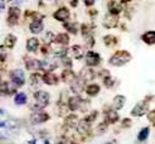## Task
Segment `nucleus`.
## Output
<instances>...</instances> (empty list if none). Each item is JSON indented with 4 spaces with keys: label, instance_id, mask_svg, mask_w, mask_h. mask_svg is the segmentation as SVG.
I'll list each match as a JSON object with an SVG mask.
<instances>
[{
    "label": "nucleus",
    "instance_id": "1",
    "mask_svg": "<svg viewBox=\"0 0 155 144\" xmlns=\"http://www.w3.org/2000/svg\"><path fill=\"white\" fill-rule=\"evenodd\" d=\"M34 100H35V104L32 106V109L34 111H41L43 108H45V106L49 104V94L45 92V91H43V90L35 91L34 92Z\"/></svg>",
    "mask_w": 155,
    "mask_h": 144
},
{
    "label": "nucleus",
    "instance_id": "2",
    "mask_svg": "<svg viewBox=\"0 0 155 144\" xmlns=\"http://www.w3.org/2000/svg\"><path fill=\"white\" fill-rule=\"evenodd\" d=\"M130 59H131V55L127 51H117L114 56L110 57L108 63L112 65V66L119 67V66H124V65H126L127 62H130Z\"/></svg>",
    "mask_w": 155,
    "mask_h": 144
},
{
    "label": "nucleus",
    "instance_id": "3",
    "mask_svg": "<svg viewBox=\"0 0 155 144\" xmlns=\"http://www.w3.org/2000/svg\"><path fill=\"white\" fill-rule=\"evenodd\" d=\"M10 79H12V83L14 86H23L25 82V76H24V71L21 70H14L10 72Z\"/></svg>",
    "mask_w": 155,
    "mask_h": 144
},
{
    "label": "nucleus",
    "instance_id": "4",
    "mask_svg": "<svg viewBox=\"0 0 155 144\" xmlns=\"http://www.w3.org/2000/svg\"><path fill=\"white\" fill-rule=\"evenodd\" d=\"M148 109H149L148 101H140L134 106L133 111H131V115L133 116H143L144 114L148 111Z\"/></svg>",
    "mask_w": 155,
    "mask_h": 144
},
{
    "label": "nucleus",
    "instance_id": "5",
    "mask_svg": "<svg viewBox=\"0 0 155 144\" xmlns=\"http://www.w3.org/2000/svg\"><path fill=\"white\" fill-rule=\"evenodd\" d=\"M100 61H101V57H100L98 53H96L94 51H88L86 53V63H87V66H90V67L97 66L100 63Z\"/></svg>",
    "mask_w": 155,
    "mask_h": 144
},
{
    "label": "nucleus",
    "instance_id": "6",
    "mask_svg": "<svg viewBox=\"0 0 155 144\" xmlns=\"http://www.w3.org/2000/svg\"><path fill=\"white\" fill-rule=\"evenodd\" d=\"M19 15H20L19 8L12 6L9 9V13H8V23H9L10 25H15L19 20Z\"/></svg>",
    "mask_w": 155,
    "mask_h": 144
},
{
    "label": "nucleus",
    "instance_id": "7",
    "mask_svg": "<svg viewBox=\"0 0 155 144\" xmlns=\"http://www.w3.org/2000/svg\"><path fill=\"white\" fill-rule=\"evenodd\" d=\"M49 119V115L47 112L44 111H34L32 114V116H30V120H32L33 124H39V123H44V121H47Z\"/></svg>",
    "mask_w": 155,
    "mask_h": 144
},
{
    "label": "nucleus",
    "instance_id": "8",
    "mask_svg": "<svg viewBox=\"0 0 155 144\" xmlns=\"http://www.w3.org/2000/svg\"><path fill=\"white\" fill-rule=\"evenodd\" d=\"M53 17H54V19H57L59 22H66L69 18V10L67 8H61V9L54 12Z\"/></svg>",
    "mask_w": 155,
    "mask_h": 144
},
{
    "label": "nucleus",
    "instance_id": "9",
    "mask_svg": "<svg viewBox=\"0 0 155 144\" xmlns=\"http://www.w3.org/2000/svg\"><path fill=\"white\" fill-rule=\"evenodd\" d=\"M117 23H119L117 17H116V15H112V14L106 15L105 19H104V25L106 28H115L117 25Z\"/></svg>",
    "mask_w": 155,
    "mask_h": 144
},
{
    "label": "nucleus",
    "instance_id": "10",
    "mask_svg": "<svg viewBox=\"0 0 155 144\" xmlns=\"http://www.w3.org/2000/svg\"><path fill=\"white\" fill-rule=\"evenodd\" d=\"M67 53L74 59H80L83 57V51H82V47H80V45H72Z\"/></svg>",
    "mask_w": 155,
    "mask_h": 144
},
{
    "label": "nucleus",
    "instance_id": "11",
    "mask_svg": "<svg viewBox=\"0 0 155 144\" xmlns=\"http://www.w3.org/2000/svg\"><path fill=\"white\" fill-rule=\"evenodd\" d=\"M94 77H95V71L90 67L83 68L80 73V79H82L83 81H91V80H94Z\"/></svg>",
    "mask_w": 155,
    "mask_h": 144
},
{
    "label": "nucleus",
    "instance_id": "12",
    "mask_svg": "<svg viewBox=\"0 0 155 144\" xmlns=\"http://www.w3.org/2000/svg\"><path fill=\"white\" fill-rule=\"evenodd\" d=\"M125 96H122V95H117V96H115L114 97V100H112V110H120L124 108V105H125Z\"/></svg>",
    "mask_w": 155,
    "mask_h": 144
},
{
    "label": "nucleus",
    "instance_id": "13",
    "mask_svg": "<svg viewBox=\"0 0 155 144\" xmlns=\"http://www.w3.org/2000/svg\"><path fill=\"white\" fill-rule=\"evenodd\" d=\"M117 120H119V114H117V111H115V110H108V111H106V114H105V121H106V124H114V123H116Z\"/></svg>",
    "mask_w": 155,
    "mask_h": 144
},
{
    "label": "nucleus",
    "instance_id": "14",
    "mask_svg": "<svg viewBox=\"0 0 155 144\" xmlns=\"http://www.w3.org/2000/svg\"><path fill=\"white\" fill-rule=\"evenodd\" d=\"M25 67L30 71H37L41 68V61L34 59V58H27L25 61Z\"/></svg>",
    "mask_w": 155,
    "mask_h": 144
},
{
    "label": "nucleus",
    "instance_id": "15",
    "mask_svg": "<svg viewBox=\"0 0 155 144\" xmlns=\"http://www.w3.org/2000/svg\"><path fill=\"white\" fill-rule=\"evenodd\" d=\"M15 92V86H13L10 82H2L0 83V94L10 95Z\"/></svg>",
    "mask_w": 155,
    "mask_h": 144
},
{
    "label": "nucleus",
    "instance_id": "16",
    "mask_svg": "<svg viewBox=\"0 0 155 144\" xmlns=\"http://www.w3.org/2000/svg\"><path fill=\"white\" fill-rule=\"evenodd\" d=\"M81 101H82V100H81L78 96H72V97H69V99H68V108H69V110L76 111L77 109H80Z\"/></svg>",
    "mask_w": 155,
    "mask_h": 144
},
{
    "label": "nucleus",
    "instance_id": "17",
    "mask_svg": "<svg viewBox=\"0 0 155 144\" xmlns=\"http://www.w3.org/2000/svg\"><path fill=\"white\" fill-rule=\"evenodd\" d=\"M43 82L47 85H56L58 82V77L53 72H45L43 75Z\"/></svg>",
    "mask_w": 155,
    "mask_h": 144
},
{
    "label": "nucleus",
    "instance_id": "18",
    "mask_svg": "<svg viewBox=\"0 0 155 144\" xmlns=\"http://www.w3.org/2000/svg\"><path fill=\"white\" fill-rule=\"evenodd\" d=\"M83 83H84V81L82 80V79H74L72 82H71V89H72V91L73 92H76V94H78V92H81V91L83 90Z\"/></svg>",
    "mask_w": 155,
    "mask_h": 144
},
{
    "label": "nucleus",
    "instance_id": "19",
    "mask_svg": "<svg viewBox=\"0 0 155 144\" xmlns=\"http://www.w3.org/2000/svg\"><path fill=\"white\" fill-rule=\"evenodd\" d=\"M141 39L144 43L146 44H155V30H149V32H146L143 34Z\"/></svg>",
    "mask_w": 155,
    "mask_h": 144
},
{
    "label": "nucleus",
    "instance_id": "20",
    "mask_svg": "<svg viewBox=\"0 0 155 144\" xmlns=\"http://www.w3.org/2000/svg\"><path fill=\"white\" fill-rule=\"evenodd\" d=\"M29 29H30V32L34 33V34L41 33L43 30V23H42V20L32 22V23H30V25H29Z\"/></svg>",
    "mask_w": 155,
    "mask_h": 144
},
{
    "label": "nucleus",
    "instance_id": "21",
    "mask_svg": "<svg viewBox=\"0 0 155 144\" xmlns=\"http://www.w3.org/2000/svg\"><path fill=\"white\" fill-rule=\"evenodd\" d=\"M108 9H110V14L117 15L121 12V3L120 2H110L108 3Z\"/></svg>",
    "mask_w": 155,
    "mask_h": 144
},
{
    "label": "nucleus",
    "instance_id": "22",
    "mask_svg": "<svg viewBox=\"0 0 155 144\" xmlns=\"http://www.w3.org/2000/svg\"><path fill=\"white\" fill-rule=\"evenodd\" d=\"M53 41H54V43H56V44L66 45V44H68V42H69V37H68V34H66V33H61V34L56 35V38H54Z\"/></svg>",
    "mask_w": 155,
    "mask_h": 144
},
{
    "label": "nucleus",
    "instance_id": "23",
    "mask_svg": "<svg viewBox=\"0 0 155 144\" xmlns=\"http://www.w3.org/2000/svg\"><path fill=\"white\" fill-rule=\"evenodd\" d=\"M39 47V41L37 38H29L27 41V49L29 52H35Z\"/></svg>",
    "mask_w": 155,
    "mask_h": 144
},
{
    "label": "nucleus",
    "instance_id": "24",
    "mask_svg": "<svg viewBox=\"0 0 155 144\" xmlns=\"http://www.w3.org/2000/svg\"><path fill=\"white\" fill-rule=\"evenodd\" d=\"M62 80H63L64 82H72L74 79H76V76H74V73H73V71H71V70H64L63 72H62Z\"/></svg>",
    "mask_w": 155,
    "mask_h": 144
},
{
    "label": "nucleus",
    "instance_id": "25",
    "mask_svg": "<svg viewBox=\"0 0 155 144\" xmlns=\"http://www.w3.org/2000/svg\"><path fill=\"white\" fill-rule=\"evenodd\" d=\"M80 120L76 115H69L66 118V125L69 128H74V126H78Z\"/></svg>",
    "mask_w": 155,
    "mask_h": 144
},
{
    "label": "nucleus",
    "instance_id": "26",
    "mask_svg": "<svg viewBox=\"0 0 155 144\" xmlns=\"http://www.w3.org/2000/svg\"><path fill=\"white\" fill-rule=\"evenodd\" d=\"M15 42H17V38H15V35L9 34V35H6V37H5V42H4V44H5V47H6V48H13L14 45H15Z\"/></svg>",
    "mask_w": 155,
    "mask_h": 144
},
{
    "label": "nucleus",
    "instance_id": "27",
    "mask_svg": "<svg viewBox=\"0 0 155 144\" xmlns=\"http://www.w3.org/2000/svg\"><path fill=\"white\" fill-rule=\"evenodd\" d=\"M104 43L107 45V47H112L117 43V38L115 35H105L104 37Z\"/></svg>",
    "mask_w": 155,
    "mask_h": 144
},
{
    "label": "nucleus",
    "instance_id": "28",
    "mask_svg": "<svg viewBox=\"0 0 155 144\" xmlns=\"http://www.w3.org/2000/svg\"><path fill=\"white\" fill-rule=\"evenodd\" d=\"M14 101H15L17 105H24L27 102V95L24 92H19V94L15 95Z\"/></svg>",
    "mask_w": 155,
    "mask_h": 144
},
{
    "label": "nucleus",
    "instance_id": "29",
    "mask_svg": "<svg viewBox=\"0 0 155 144\" xmlns=\"http://www.w3.org/2000/svg\"><path fill=\"white\" fill-rule=\"evenodd\" d=\"M86 91L90 96H96L100 92V86L98 85H90V86H87Z\"/></svg>",
    "mask_w": 155,
    "mask_h": 144
},
{
    "label": "nucleus",
    "instance_id": "30",
    "mask_svg": "<svg viewBox=\"0 0 155 144\" xmlns=\"http://www.w3.org/2000/svg\"><path fill=\"white\" fill-rule=\"evenodd\" d=\"M42 81H43V76H41L39 73H34V75L30 76V83H32L33 86L39 85Z\"/></svg>",
    "mask_w": 155,
    "mask_h": 144
},
{
    "label": "nucleus",
    "instance_id": "31",
    "mask_svg": "<svg viewBox=\"0 0 155 144\" xmlns=\"http://www.w3.org/2000/svg\"><path fill=\"white\" fill-rule=\"evenodd\" d=\"M149 128H143L141 130H140V133H139V135H137V139L140 140V142H144L146 138H148V135H149Z\"/></svg>",
    "mask_w": 155,
    "mask_h": 144
},
{
    "label": "nucleus",
    "instance_id": "32",
    "mask_svg": "<svg viewBox=\"0 0 155 144\" xmlns=\"http://www.w3.org/2000/svg\"><path fill=\"white\" fill-rule=\"evenodd\" d=\"M96 116H97V111H94V112L91 114V115H88V116L84 118V119H83V121H84V123H87L88 125H91V124H92V121H94V120L96 119Z\"/></svg>",
    "mask_w": 155,
    "mask_h": 144
},
{
    "label": "nucleus",
    "instance_id": "33",
    "mask_svg": "<svg viewBox=\"0 0 155 144\" xmlns=\"http://www.w3.org/2000/svg\"><path fill=\"white\" fill-rule=\"evenodd\" d=\"M64 28L68 29L71 33H77V27H76V24H72V23H66Z\"/></svg>",
    "mask_w": 155,
    "mask_h": 144
},
{
    "label": "nucleus",
    "instance_id": "34",
    "mask_svg": "<svg viewBox=\"0 0 155 144\" xmlns=\"http://www.w3.org/2000/svg\"><path fill=\"white\" fill-rule=\"evenodd\" d=\"M84 37V39H86V44L88 45V47H92V45L95 44L94 42V37H92L91 34H86V35H83Z\"/></svg>",
    "mask_w": 155,
    "mask_h": 144
},
{
    "label": "nucleus",
    "instance_id": "35",
    "mask_svg": "<svg viewBox=\"0 0 155 144\" xmlns=\"http://www.w3.org/2000/svg\"><path fill=\"white\" fill-rule=\"evenodd\" d=\"M6 57V49L4 45H0V61H4Z\"/></svg>",
    "mask_w": 155,
    "mask_h": 144
},
{
    "label": "nucleus",
    "instance_id": "36",
    "mask_svg": "<svg viewBox=\"0 0 155 144\" xmlns=\"http://www.w3.org/2000/svg\"><path fill=\"white\" fill-rule=\"evenodd\" d=\"M148 119L149 121H151L153 124H155V110H151L148 112Z\"/></svg>",
    "mask_w": 155,
    "mask_h": 144
},
{
    "label": "nucleus",
    "instance_id": "37",
    "mask_svg": "<svg viewBox=\"0 0 155 144\" xmlns=\"http://www.w3.org/2000/svg\"><path fill=\"white\" fill-rule=\"evenodd\" d=\"M106 126H107V124H106V123L100 124V125L97 126V133H98V134H102V133L106 130Z\"/></svg>",
    "mask_w": 155,
    "mask_h": 144
},
{
    "label": "nucleus",
    "instance_id": "38",
    "mask_svg": "<svg viewBox=\"0 0 155 144\" xmlns=\"http://www.w3.org/2000/svg\"><path fill=\"white\" fill-rule=\"evenodd\" d=\"M104 81H105V85H106V87H111V86L114 85V80H112L111 76H108V77H107V79H105Z\"/></svg>",
    "mask_w": 155,
    "mask_h": 144
},
{
    "label": "nucleus",
    "instance_id": "39",
    "mask_svg": "<svg viewBox=\"0 0 155 144\" xmlns=\"http://www.w3.org/2000/svg\"><path fill=\"white\" fill-rule=\"evenodd\" d=\"M121 125H122L124 128H127V126H130V125H131V120H130V119H124Z\"/></svg>",
    "mask_w": 155,
    "mask_h": 144
},
{
    "label": "nucleus",
    "instance_id": "40",
    "mask_svg": "<svg viewBox=\"0 0 155 144\" xmlns=\"http://www.w3.org/2000/svg\"><path fill=\"white\" fill-rule=\"evenodd\" d=\"M98 75H100V76H101V77H104V80H105V79H107V77H108V76H110V73H108V72H107L106 70H102V71H101V72H100Z\"/></svg>",
    "mask_w": 155,
    "mask_h": 144
},
{
    "label": "nucleus",
    "instance_id": "41",
    "mask_svg": "<svg viewBox=\"0 0 155 144\" xmlns=\"http://www.w3.org/2000/svg\"><path fill=\"white\" fill-rule=\"evenodd\" d=\"M63 63L66 66H71V59H68V58H63Z\"/></svg>",
    "mask_w": 155,
    "mask_h": 144
},
{
    "label": "nucleus",
    "instance_id": "42",
    "mask_svg": "<svg viewBox=\"0 0 155 144\" xmlns=\"http://www.w3.org/2000/svg\"><path fill=\"white\" fill-rule=\"evenodd\" d=\"M5 8V4H4V2H2V0H0V12H2L3 9Z\"/></svg>",
    "mask_w": 155,
    "mask_h": 144
},
{
    "label": "nucleus",
    "instance_id": "43",
    "mask_svg": "<svg viewBox=\"0 0 155 144\" xmlns=\"http://www.w3.org/2000/svg\"><path fill=\"white\" fill-rule=\"evenodd\" d=\"M6 126V123H4V121H0V128H4Z\"/></svg>",
    "mask_w": 155,
    "mask_h": 144
},
{
    "label": "nucleus",
    "instance_id": "44",
    "mask_svg": "<svg viewBox=\"0 0 155 144\" xmlns=\"http://www.w3.org/2000/svg\"><path fill=\"white\" fill-rule=\"evenodd\" d=\"M6 138V136L4 135V134H2V133H0V139H5Z\"/></svg>",
    "mask_w": 155,
    "mask_h": 144
},
{
    "label": "nucleus",
    "instance_id": "45",
    "mask_svg": "<svg viewBox=\"0 0 155 144\" xmlns=\"http://www.w3.org/2000/svg\"><path fill=\"white\" fill-rule=\"evenodd\" d=\"M84 3H86V5H92L94 4V2H84Z\"/></svg>",
    "mask_w": 155,
    "mask_h": 144
},
{
    "label": "nucleus",
    "instance_id": "46",
    "mask_svg": "<svg viewBox=\"0 0 155 144\" xmlns=\"http://www.w3.org/2000/svg\"><path fill=\"white\" fill-rule=\"evenodd\" d=\"M30 144H35V140H30Z\"/></svg>",
    "mask_w": 155,
    "mask_h": 144
},
{
    "label": "nucleus",
    "instance_id": "47",
    "mask_svg": "<svg viewBox=\"0 0 155 144\" xmlns=\"http://www.w3.org/2000/svg\"><path fill=\"white\" fill-rule=\"evenodd\" d=\"M4 114V110H0V115H3Z\"/></svg>",
    "mask_w": 155,
    "mask_h": 144
},
{
    "label": "nucleus",
    "instance_id": "48",
    "mask_svg": "<svg viewBox=\"0 0 155 144\" xmlns=\"http://www.w3.org/2000/svg\"><path fill=\"white\" fill-rule=\"evenodd\" d=\"M107 144H116L115 142H111V143H107Z\"/></svg>",
    "mask_w": 155,
    "mask_h": 144
},
{
    "label": "nucleus",
    "instance_id": "49",
    "mask_svg": "<svg viewBox=\"0 0 155 144\" xmlns=\"http://www.w3.org/2000/svg\"><path fill=\"white\" fill-rule=\"evenodd\" d=\"M44 144H49V143H48V140H45V142H44Z\"/></svg>",
    "mask_w": 155,
    "mask_h": 144
},
{
    "label": "nucleus",
    "instance_id": "50",
    "mask_svg": "<svg viewBox=\"0 0 155 144\" xmlns=\"http://www.w3.org/2000/svg\"><path fill=\"white\" fill-rule=\"evenodd\" d=\"M72 144H78V143H72Z\"/></svg>",
    "mask_w": 155,
    "mask_h": 144
}]
</instances>
